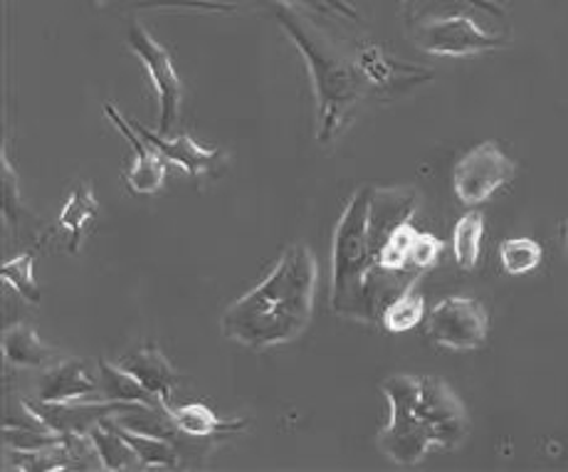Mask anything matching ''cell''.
<instances>
[{"instance_id":"5b68a950","label":"cell","mask_w":568,"mask_h":472,"mask_svg":"<svg viewBox=\"0 0 568 472\" xmlns=\"http://www.w3.org/2000/svg\"><path fill=\"white\" fill-rule=\"evenodd\" d=\"M425 334L453 351H473L487 344L489 314L475 298H447L425 317Z\"/></svg>"},{"instance_id":"52a82bcc","label":"cell","mask_w":568,"mask_h":472,"mask_svg":"<svg viewBox=\"0 0 568 472\" xmlns=\"http://www.w3.org/2000/svg\"><path fill=\"white\" fill-rule=\"evenodd\" d=\"M129 48L134 50V54L139 58V62L144 64L151 82H154L156 92H159V134L169 137V131L173 129L181 112V77L176 72V64H173L171 54L166 48H161L159 42L149 36V32L134 26L129 30Z\"/></svg>"},{"instance_id":"ac0fdd59","label":"cell","mask_w":568,"mask_h":472,"mask_svg":"<svg viewBox=\"0 0 568 472\" xmlns=\"http://www.w3.org/2000/svg\"><path fill=\"white\" fill-rule=\"evenodd\" d=\"M173 425L179 428V433L189 438H213V435H227L243 431L247 421H221L217 415L203 403H185L179 409H169Z\"/></svg>"},{"instance_id":"603a6c76","label":"cell","mask_w":568,"mask_h":472,"mask_svg":"<svg viewBox=\"0 0 568 472\" xmlns=\"http://www.w3.org/2000/svg\"><path fill=\"white\" fill-rule=\"evenodd\" d=\"M425 320V298L420 292L413 290V284L400 292L396 300L388 302V307L381 314V324H384L390 334L410 332L413 327H418Z\"/></svg>"},{"instance_id":"d4e9b609","label":"cell","mask_w":568,"mask_h":472,"mask_svg":"<svg viewBox=\"0 0 568 472\" xmlns=\"http://www.w3.org/2000/svg\"><path fill=\"white\" fill-rule=\"evenodd\" d=\"M544 250L531 238H509L499 245V262L507 274H527L539 268Z\"/></svg>"},{"instance_id":"e0dca14e","label":"cell","mask_w":568,"mask_h":472,"mask_svg":"<svg viewBox=\"0 0 568 472\" xmlns=\"http://www.w3.org/2000/svg\"><path fill=\"white\" fill-rule=\"evenodd\" d=\"M356 68L358 72L364 74L366 84L381 87V90H390V87L398 84H408V80L413 82H425L430 80L433 72L430 70H420V68H408L398 60L388 58V54L381 48H366L362 50V54L356 58Z\"/></svg>"},{"instance_id":"ba28073f","label":"cell","mask_w":568,"mask_h":472,"mask_svg":"<svg viewBox=\"0 0 568 472\" xmlns=\"http://www.w3.org/2000/svg\"><path fill=\"white\" fill-rule=\"evenodd\" d=\"M415 30V42L428 54H443V58H467V54L491 52L507 48L509 40L491 36L483 30L475 18H447L423 23Z\"/></svg>"},{"instance_id":"cb8c5ba5","label":"cell","mask_w":568,"mask_h":472,"mask_svg":"<svg viewBox=\"0 0 568 472\" xmlns=\"http://www.w3.org/2000/svg\"><path fill=\"white\" fill-rule=\"evenodd\" d=\"M114 423V419H112ZM116 425V423H114ZM116 431L126 438V443L136 450V455L144 468H176L179 465V450L173 448L169 438H151L131 433L126 428L116 425Z\"/></svg>"},{"instance_id":"f1b7e54d","label":"cell","mask_w":568,"mask_h":472,"mask_svg":"<svg viewBox=\"0 0 568 472\" xmlns=\"http://www.w3.org/2000/svg\"><path fill=\"white\" fill-rule=\"evenodd\" d=\"M277 3H290V6H302L307 10H314V13H324V16H342L346 20H358L356 8H352L346 0H277Z\"/></svg>"},{"instance_id":"44dd1931","label":"cell","mask_w":568,"mask_h":472,"mask_svg":"<svg viewBox=\"0 0 568 472\" xmlns=\"http://www.w3.org/2000/svg\"><path fill=\"white\" fill-rule=\"evenodd\" d=\"M483 235L485 215L479 211H469L457 221L453 233V255L463 270H473L479 262V255H483Z\"/></svg>"},{"instance_id":"4fadbf2b","label":"cell","mask_w":568,"mask_h":472,"mask_svg":"<svg viewBox=\"0 0 568 472\" xmlns=\"http://www.w3.org/2000/svg\"><path fill=\"white\" fill-rule=\"evenodd\" d=\"M131 127H134L141 137H144L146 144L154 147L163 159L179 163V167L189 173V175H205V173H215L217 167L223 163V153L213 151V149H203L195 144L191 137H179V139H169L161 137L159 131H151L144 127L139 119H129Z\"/></svg>"},{"instance_id":"7c38bea8","label":"cell","mask_w":568,"mask_h":472,"mask_svg":"<svg viewBox=\"0 0 568 472\" xmlns=\"http://www.w3.org/2000/svg\"><path fill=\"white\" fill-rule=\"evenodd\" d=\"M104 112L109 117V122L122 131V134L129 139L131 149L136 151V163L129 173V189L141 195L156 193L163 183V175H166V163H163V157L154 147L146 144L144 137L131 127V122H126V117H122V112H119L116 107L106 104Z\"/></svg>"},{"instance_id":"ffe728a7","label":"cell","mask_w":568,"mask_h":472,"mask_svg":"<svg viewBox=\"0 0 568 472\" xmlns=\"http://www.w3.org/2000/svg\"><path fill=\"white\" fill-rule=\"evenodd\" d=\"M100 399L102 401H122V403H146V405H161V401L149 393L141 383L131 376L126 369L119 364H109L100 361Z\"/></svg>"},{"instance_id":"9c48e42d","label":"cell","mask_w":568,"mask_h":472,"mask_svg":"<svg viewBox=\"0 0 568 472\" xmlns=\"http://www.w3.org/2000/svg\"><path fill=\"white\" fill-rule=\"evenodd\" d=\"M26 409L36 415V419L50 428V431L60 433V435H87L92 428L104 421L106 415H114L119 411L129 409L134 403H122V401H92V403H82V401H64V403H48V401H38V399H23L20 401Z\"/></svg>"},{"instance_id":"277c9868","label":"cell","mask_w":568,"mask_h":472,"mask_svg":"<svg viewBox=\"0 0 568 472\" xmlns=\"http://www.w3.org/2000/svg\"><path fill=\"white\" fill-rule=\"evenodd\" d=\"M275 18L290 32L292 42L300 48L310 64L316 102H320V127H316V134H320L322 144H329L338 131L348 124L354 107L362 100L366 90L364 74L358 72L356 62L342 58L336 48L329 46L326 38H322L314 28L304 23V18H300L294 10L277 3Z\"/></svg>"},{"instance_id":"5bb4252c","label":"cell","mask_w":568,"mask_h":472,"mask_svg":"<svg viewBox=\"0 0 568 472\" xmlns=\"http://www.w3.org/2000/svg\"><path fill=\"white\" fill-rule=\"evenodd\" d=\"M116 364L126 369L149 393H154L163 409H171V396L173 389H176V369L169 364V359L156 347L139 349L134 354L116 361Z\"/></svg>"},{"instance_id":"2e32d148","label":"cell","mask_w":568,"mask_h":472,"mask_svg":"<svg viewBox=\"0 0 568 472\" xmlns=\"http://www.w3.org/2000/svg\"><path fill=\"white\" fill-rule=\"evenodd\" d=\"M3 354L10 366L16 369H48L58 361V351L48 347L38 337L36 329L26 322H18L6 329L3 334Z\"/></svg>"},{"instance_id":"d6986e66","label":"cell","mask_w":568,"mask_h":472,"mask_svg":"<svg viewBox=\"0 0 568 472\" xmlns=\"http://www.w3.org/2000/svg\"><path fill=\"white\" fill-rule=\"evenodd\" d=\"M92 443L97 448V455H100V468L102 470H134L144 468L136 455V450L126 443V438L116 431L112 423V415H106L104 421L97 423L90 433Z\"/></svg>"},{"instance_id":"484cf974","label":"cell","mask_w":568,"mask_h":472,"mask_svg":"<svg viewBox=\"0 0 568 472\" xmlns=\"http://www.w3.org/2000/svg\"><path fill=\"white\" fill-rule=\"evenodd\" d=\"M32 268H36V258H32V252H23V255L8 260L6 265L0 268V278H3V282L10 284L26 302L40 304V288Z\"/></svg>"},{"instance_id":"7a4b0ae2","label":"cell","mask_w":568,"mask_h":472,"mask_svg":"<svg viewBox=\"0 0 568 472\" xmlns=\"http://www.w3.org/2000/svg\"><path fill=\"white\" fill-rule=\"evenodd\" d=\"M381 391L390 403V421L378 435V448L393 463L418 465L433 448L467 441V409L443 379L393 373Z\"/></svg>"},{"instance_id":"8fae6325","label":"cell","mask_w":568,"mask_h":472,"mask_svg":"<svg viewBox=\"0 0 568 472\" xmlns=\"http://www.w3.org/2000/svg\"><path fill=\"white\" fill-rule=\"evenodd\" d=\"M92 393H100V379H94L80 359L54 361L42 369V376L36 383V399L48 403L82 401Z\"/></svg>"},{"instance_id":"6da1fadb","label":"cell","mask_w":568,"mask_h":472,"mask_svg":"<svg viewBox=\"0 0 568 472\" xmlns=\"http://www.w3.org/2000/svg\"><path fill=\"white\" fill-rule=\"evenodd\" d=\"M316 258L307 245H290L255 290L227 307L221 327L227 339L250 349H270L297 339L312 322Z\"/></svg>"},{"instance_id":"7402d4cb","label":"cell","mask_w":568,"mask_h":472,"mask_svg":"<svg viewBox=\"0 0 568 472\" xmlns=\"http://www.w3.org/2000/svg\"><path fill=\"white\" fill-rule=\"evenodd\" d=\"M97 211H100V203H97V199L92 195L90 185L80 183L78 189L70 193V199H68V203H64L62 213H60V225L68 230L72 238V245H70L72 252L80 250L84 225L92 221Z\"/></svg>"},{"instance_id":"f546056e","label":"cell","mask_w":568,"mask_h":472,"mask_svg":"<svg viewBox=\"0 0 568 472\" xmlns=\"http://www.w3.org/2000/svg\"><path fill=\"white\" fill-rule=\"evenodd\" d=\"M564 243H566V250H568V225L564 228Z\"/></svg>"},{"instance_id":"4316f807","label":"cell","mask_w":568,"mask_h":472,"mask_svg":"<svg viewBox=\"0 0 568 472\" xmlns=\"http://www.w3.org/2000/svg\"><path fill=\"white\" fill-rule=\"evenodd\" d=\"M415 235H418V230H415L410 223H403V225L393 230L386 243L381 245L378 255H376L378 268L393 270V272H406L410 268L408 252H410Z\"/></svg>"},{"instance_id":"30bf717a","label":"cell","mask_w":568,"mask_h":472,"mask_svg":"<svg viewBox=\"0 0 568 472\" xmlns=\"http://www.w3.org/2000/svg\"><path fill=\"white\" fill-rule=\"evenodd\" d=\"M415 208H418V191L413 185L374 189L368 208V240L376 255L393 230L403 223H410Z\"/></svg>"},{"instance_id":"83f0119b","label":"cell","mask_w":568,"mask_h":472,"mask_svg":"<svg viewBox=\"0 0 568 472\" xmlns=\"http://www.w3.org/2000/svg\"><path fill=\"white\" fill-rule=\"evenodd\" d=\"M445 250V243L440 238H435L430 233H418L413 238V245H410V252H408V262L413 268L418 270H428L433 268L435 262L440 260Z\"/></svg>"},{"instance_id":"8992f818","label":"cell","mask_w":568,"mask_h":472,"mask_svg":"<svg viewBox=\"0 0 568 472\" xmlns=\"http://www.w3.org/2000/svg\"><path fill=\"white\" fill-rule=\"evenodd\" d=\"M515 179V163L495 141L467 151L453 169V189L463 205H479L491 199V193Z\"/></svg>"},{"instance_id":"3957f363","label":"cell","mask_w":568,"mask_h":472,"mask_svg":"<svg viewBox=\"0 0 568 472\" xmlns=\"http://www.w3.org/2000/svg\"><path fill=\"white\" fill-rule=\"evenodd\" d=\"M374 189L364 185L354 193V199L344 208L334 233V290L332 307L334 312L354 320L378 322V278L381 270L376 252L368 240V208Z\"/></svg>"},{"instance_id":"9a60e30c","label":"cell","mask_w":568,"mask_h":472,"mask_svg":"<svg viewBox=\"0 0 568 472\" xmlns=\"http://www.w3.org/2000/svg\"><path fill=\"white\" fill-rule=\"evenodd\" d=\"M406 20L418 28L423 23H433V20H447V18H473V16H489L501 18L505 8L495 0H406Z\"/></svg>"}]
</instances>
